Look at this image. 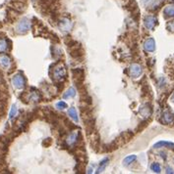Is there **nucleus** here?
Here are the masks:
<instances>
[{"label": "nucleus", "mask_w": 174, "mask_h": 174, "mask_svg": "<svg viewBox=\"0 0 174 174\" xmlns=\"http://www.w3.org/2000/svg\"><path fill=\"white\" fill-rule=\"evenodd\" d=\"M170 100H171V102L174 103V93L172 94V96H171V98H170Z\"/></svg>", "instance_id": "obj_26"}, {"label": "nucleus", "mask_w": 174, "mask_h": 174, "mask_svg": "<svg viewBox=\"0 0 174 174\" xmlns=\"http://www.w3.org/2000/svg\"><path fill=\"white\" fill-rule=\"evenodd\" d=\"M137 159V157L135 155H131V156H128L127 157H125L124 160H123V164L124 165H129L130 163H132L133 161H135Z\"/></svg>", "instance_id": "obj_19"}, {"label": "nucleus", "mask_w": 174, "mask_h": 174, "mask_svg": "<svg viewBox=\"0 0 174 174\" xmlns=\"http://www.w3.org/2000/svg\"><path fill=\"white\" fill-rule=\"evenodd\" d=\"M144 48L147 52H153L156 50V41L153 37L148 38L144 43Z\"/></svg>", "instance_id": "obj_8"}, {"label": "nucleus", "mask_w": 174, "mask_h": 174, "mask_svg": "<svg viewBox=\"0 0 174 174\" xmlns=\"http://www.w3.org/2000/svg\"><path fill=\"white\" fill-rule=\"evenodd\" d=\"M174 120V114L169 113V112H165L163 114V117H161V121L165 124H170L172 123Z\"/></svg>", "instance_id": "obj_11"}, {"label": "nucleus", "mask_w": 174, "mask_h": 174, "mask_svg": "<svg viewBox=\"0 0 174 174\" xmlns=\"http://www.w3.org/2000/svg\"><path fill=\"white\" fill-rule=\"evenodd\" d=\"M12 83H13L14 87L17 89H22L25 86V78L22 74H16L12 78Z\"/></svg>", "instance_id": "obj_4"}, {"label": "nucleus", "mask_w": 174, "mask_h": 174, "mask_svg": "<svg viewBox=\"0 0 174 174\" xmlns=\"http://www.w3.org/2000/svg\"><path fill=\"white\" fill-rule=\"evenodd\" d=\"M79 131H75V132H72L70 134V135L67 137L66 139V142H67V145L70 146V147H72L75 144L78 142V139H79Z\"/></svg>", "instance_id": "obj_9"}, {"label": "nucleus", "mask_w": 174, "mask_h": 174, "mask_svg": "<svg viewBox=\"0 0 174 174\" xmlns=\"http://www.w3.org/2000/svg\"><path fill=\"white\" fill-rule=\"evenodd\" d=\"M84 78H85V73H84V70L82 69L73 70V81L78 87H80L83 84Z\"/></svg>", "instance_id": "obj_3"}, {"label": "nucleus", "mask_w": 174, "mask_h": 174, "mask_svg": "<svg viewBox=\"0 0 174 174\" xmlns=\"http://www.w3.org/2000/svg\"><path fill=\"white\" fill-rule=\"evenodd\" d=\"M163 147H166L170 150H173L174 151V143L172 142H168V141H159L153 145V148L155 149H159V148H163Z\"/></svg>", "instance_id": "obj_10"}, {"label": "nucleus", "mask_w": 174, "mask_h": 174, "mask_svg": "<svg viewBox=\"0 0 174 174\" xmlns=\"http://www.w3.org/2000/svg\"><path fill=\"white\" fill-rule=\"evenodd\" d=\"M10 64H11V60L8 56H6V55H3V56L0 57V65H1L4 69L9 68Z\"/></svg>", "instance_id": "obj_14"}, {"label": "nucleus", "mask_w": 174, "mask_h": 174, "mask_svg": "<svg viewBox=\"0 0 174 174\" xmlns=\"http://www.w3.org/2000/svg\"><path fill=\"white\" fill-rule=\"evenodd\" d=\"M140 113H141L142 117H149L152 114V109H151V107H149V105H145V106H143V107H141Z\"/></svg>", "instance_id": "obj_12"}, {"label": "nucleus", "mask_w": 174, "mask_h": 174, "mask_svg": "<svg viewBox=\"0 0 174 174\" xmlns=\"http://www.w3.org/2000/svg\"><path fill=\"white\" fill-rule=\"evenodd\" d=\"M31 26V23L30 20L24 18L19 22V23L17 25V27H16V30H17L18 33L24 34V33H26L30 30Z\"/></svg>", "instance_id": "obj_2"}, {"label": "nucleus", "mask_w": 174, "mask_h": 174, "mask_svg": "<svg viewBox=\"0 0 174 174\" xmlns=\"http://www.w3.org/2000/svg\"><path fill=\"white\" fill-rule=\"evenodd\" d=\"M151 168H152V170H153V172H156V173H159L160 170H161L160 165H159V163H153V164H152V166H151Z\"/></svg>", "instance_id": "obj_21"}, {"label": "nucleus", "mask_w": 174, "mask_h": 174, "mask_svg": "<svg viewBox=\"0 0 174 174\" xmlns=\"http://www.w3.org/2000/svg\"><path fill=\"white\" fill-rule=\"evenodd\" d=\"M68 114H69V117L72 118V120H73L75 122H78V121H79L78 113H77V110H76V109L74 108V107H72V108H70V109L68 110Z\"/></svg>", "instance_id": "obj_16"}, {"label": "nucleus", "mask_w": 174, "mask_h": 174, "mask_svg": "<svg viewBox=\"0 0 174 174\" xmlns=\"http://www.w3.org/2000/svg\"><path fill=\"white\" fill-rule=\"evenodd\" d=\"M7 40L4 39H0V52H4L7 49Z\"/></svg>", "instance_id": "obj_20"}, {"label": "nucleus", "mask_w": 174, "mask_h": 174, "mask_svg": "<svg viewBox=\"0 0 174 174\" xmlns=\"http://www.w3.org/2000/svg\"><path fill=\"white\" fill-rule=\"evenodd\" d=\"M56 108L59 109V110H64L67 108V104L65 102H63V101H60V102H58L57 104H56Z\"/></svg>", "instance_id": "obj_23"}, {"label": "nucleus", "mask_w": 174, "mask_h": 174, "mask_svg": "<svg viewBox=\"0 0 174 174\" xmlns=\"http://www.w3.org/2000/svg\"><path fill=\"white\" fill-rule=\"evenodd\" d=\"M76 96V90H75L73 87H70V88L66 91V92L63 94V98L64 99H70Z\"/></svg>", "instance_id": "obj_17"}, {"label": "nucleus", "mask_w": 174, "mask_h": 174, "mask_svg": "<svg viewBox=\"0 0 174 174\" xmlns=\"http://www.w3.org/2000/svg\"><path fill=\"white\" fill-rule=\"evenodd\" d=\"M58 27L60 29L62 33H67L72 29V23L68 19H62L58 23Z\"/></svg>", "instance_id": "obj_7"}, {"label": "nucleus", "mask_w": 174, "mask_h": 174, "mask_svg": "<svg viewBox=\"0 0 174 174\" xmlns=\"http://www.w3.org/2000/svg\"><path fill=\"white\" fill-rule=\"evenodd\" d=\"M163 14L165 15V17H174V4H170V5H167L164 8Z\"/></svg>", "instance_id": "obj_13"}, {"label": "nucleus", "mask_w": 174, "mask_h": 174, "mask_svg": "<svg viewBox=\"0 0 174 174\" xmlns=\"http://www.w3.org/2000/svg\"><path fill=\"white\" fill-rule=\"evenodd\" d=\"M129 73H130V76L133 78H137L139 77L142 73H143V69L142 67L138 64H132L130 66V70H129Z\"/></svg>", "instance_id": "obj_5"}, {"label": "nucleus", "mask_w": 174, "mask_h": 174, "mask_svg": "<svg viewBox=\"0 0 174 174\" xmlns=\"http://www.w3.org/2000/svg\"><path fill=\"white\" fill-rule=\"evenodd\" d=\"M108 161H109V160L106 157V159H103L102 160L100 163V164H98V167H97V173H100V172H102L105 169V167L107 166V164H108Z\"/></svg>", "instance_id": "obj_15"}, {"label": "nucleus", "mask_w": 174, "mask_h": 174, "mask_svg": "<svg viewBox=\"0 0 174 174\" xmlns=\"http://www.w3.org/2000/svg\"><path fill=\"white\" fill-rule=\"evenodd\" d=\"M29 100L33 101V102H38L41 100V95H39V93H38L37 91H33V92L30 93Z\"/></svg>", "instance_id": "obj_18"}, {"label": "nucleus", "mask_w": 174, "mask_h": 174, "mask_svg": "<svg viewBox=\"0 0 174 174\" xmlns=\"http://www.w3.org/2000/svg\"><path fill=\"white\" fill-rule=\"evenodd\" d=\"M147 123H148L147 121L142 122V123H141L142 125H140L139 127H138V130H143V128H144V127H146V126H147Z\"/></svg>", "instance_id": "obj_25"}, {"label": "nucleus", "mask_w": 174, "mask_h": 174, "mask_svg": "<svg viewBox=\"0 0 174 174\" xmlns=\"http://www.w3.org/2000/svg\"><path fill=\"white\" fill-rule=\"evenodd\" d=\"M16 113H17V107H16L15 105H13L11 107V110H10V113H9L10 120H12V118L16 116Z\"/></svg>", "instance_id": "obj_22"}, {"label": "nucleus", "mask_w": 174, "mask_h": 174, "mask_svg": "<svg viewBox=\"0 0 174 174\" xmlns=\"http://www.w3.org/2000/svg\"><path fill=\"white\" fill-rule=\"evenodd\" d=\"M167 30L172 31V33H174V21L169 22V23H167Z\"/></svg>", "instance_id": "obj_24"}, {"label": "nucleus", "mask_w": 174, "mask_h": 174, "mask_svg": "<svg viewBox=\"0 0 174 174\" xmlns=\"http://www.w3.org/2000/svg\"><path fill=\"white\" fill-rule=\"evenodd\" d=\"M172 171H171V169L170 168H167V173H171Z\"/></svg>", "instance_id": "obj_27"}, {"label": "nucleus", "mask_w": 174, "mask_h": 174, "mask_svg": "<svg viewBox=\"0 0 174 174\" xmlns=\"http://www.w3.org/2000/svg\"><path fill=\"white\" fill-rule=\"evenodd\" d=\"M66 76V68L63 65H58L52 70V78L55 81H61Z\"/></svg>", "instance_id": "obj_1"}, {"label": "nucleus", "mask_w": 174, "mask_h": 174, "mask_svg": "<svg viewBox=\"0 0 174 174\" xmlns=\"http://www.w3.org/2000/svg\"><path fill=\"white\" fill-rule=\"evenodd\" d=\"M144 23H145V26L147 27L148 30H152L155 29V26L157 25V19L156 17H153V16H147V17H145Z\"/></svg>", "instance_id": "obj_6"}]
</instances>
